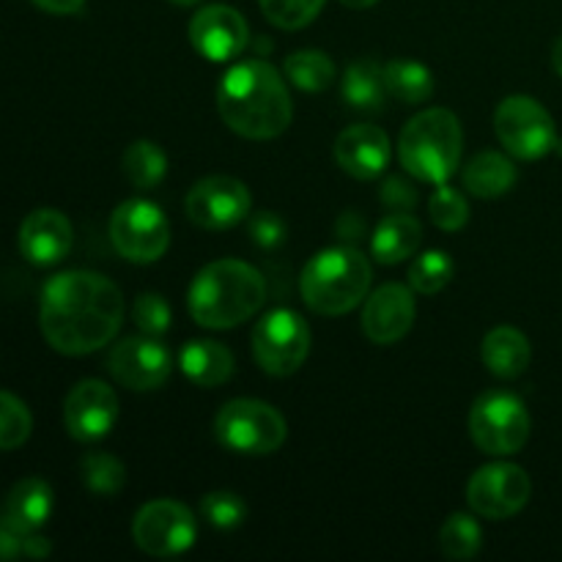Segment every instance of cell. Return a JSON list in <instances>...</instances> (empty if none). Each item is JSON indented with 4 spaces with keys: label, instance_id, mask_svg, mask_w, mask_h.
I'll return each mask as SVG.
<instances>
[{
    "label": "cell",
    "instance_id": "1",
    "mask_svg": "<svg viewBox=\"0 0 562 562\" xmlns=\"http://www.w3.org/2000/svg\"><path fill=\"white\" fill-rule=\"evenodd\" d=\"M124 313V294L113 280L71 269L44 283L38 327L55 351L82 357L104 349L119 335Z\"/></svg>",
    "mask_w": 562,
    "mask_h": 562
},
{
    "label": "cell",
    "instance_id": "2",
    "mask_svg": "<svg viewBox=\"0 0 562 562\" xmlns=\"http://www.w3.org/2000/svg\"><path fill=\"white\" fill-rule=\"evenodd\" d=\"M217 113L231 132L247 140H272L294 119L289 86L269 60H239L217 86Z\"/></svg>",
    "mask_w": 562,
    "mask_h": 562
},
{
    "label": "cell",
    "instance_id": "3",
    "mask_svg": "<svg viewBox=\"0 0 562 562\" xmlns=\"http://www.w3.org/2000/svg\"><path fill=\"white\" fill-rule=\"evenodd\" d=\"M267 302V283L256 267L236 258L212 261L192 278L187 291L190 316L206 329H234Z\"/></svg>",
    "mask_w": 562,
    "mask_h": 562
},
{
    "label": "cell",
    "instance_id": "4",
    "mask_svg": "<svg viewBox=\"0 0 562 562\" xmlns=\"http://www.w3.org/2000/svg\"><path fill=\"white\" fill-rule=\"evenodd\" d=\"M371 280V261L357 247H327L302 269V300L318 316H344L366 300Z\"/></svg>",
    "mask_w": 562,
    "mask_h": 562
},
{
    "label": "cell",
    "instance_id": "5",
    "mask_svg": "<svg viewBox=\"0 0 562 562\" xmlns=\"http://www.w3.org/2000/svg\"><path fill=\"white\" fill-rule=\"evenodd\" d=\"M464 132L445 108H428L406 121L398 137V159L406 173L426 184H445L459 170Z\"/></svg>",
    "mask_w": 562,
    "mask_h": 562
},
{
    "label": "cell",
    "instance_id": "6",
    "mask_svg": "<svg viewBox=\"0 0 562 562\" xmlns=\"http://www.w3.org/2000/svg\"><path fill=\"white\" fill-rule=\"evenodd\" d=\"M214 437L234 453L269 456L285 442L289 423L267 401L234 398L214 417Z\"/></svg>",
    "mask_w": 562,
    "mask_h": 562
},
{
    "label": "cell",
    "instance_id": "7",
    "mask_svg": "<svg viewBox=\"0 0 562 562\" xmlns=\"http://www.w3.org/2000/svg\"><path fill=\"white\" fill-rule=\"evenodd\" d=\"M311 355V327L289 307L269 311L252 329V357L269 376H291Z\"/></svg>",
    "mask_w": 562,
    "mask_h": 562
},
{
    "label": "cell",
    "instance_id": "8",
    "mask_svg": "<svg viewBox=\"0 0 562 562\" xmlns=\"http://www.w3.org/2000/svg\"><path fill=\"white\" fill-rule=\"evenodd\" d=\"M470 434L483 453H519L530 439V412L514 393H486L472 404Z\"/></svg>",
    "mask_w": 562,
    "mask_h": 562
},
{
    "label": "cell",
    "instance_id": "9",
    "mask_svg": "<svg viewBox=\"0 0 562 562\" xmlns=\"http://www.w3.org/2000/svg\"><path fill=\"white\" fill-rule=\"evenodd\" d=\"M494 130L505 151L519 159H541L558 146V130L538 99L514 93L494 110Z\"/></svg>",
    "mask_w": 562,
    "mask_h": 562
},
{
    "label": "cell",
    "instance_id": "10",
    "mask_svg": "<svg viewBox=\"0 0 562 562\" xmlns=\"http://www.w3.org/2000/svg\"><path fill=\"white\" fill-rule=\"evenodd\" d=\"M110 241L132 263H154L168 252L170 225L162 209L143 198L115 206L110 217Z\"/></svg>",
    "mask_w": 562,
    "mask_h": 562
},
{
    "label": "cell",
    "instance_id": "11",
    "mask_svg": "<svg viewBox=\"0 0 562 562\" xmlns=\"http://www.w3.org/2000/svg\"><path fill=\"white\" fill-rule=\"evenodd\" d=\"M132 538L137 549L151 558H173L192 549L198 538V521L187 505L176 499H154L137 510L132 521Z\"/></svg>",
    "mask_w": 562,
    "mask_h": 562
},
{
    "label": "cell",
    "instance_id": "12",
    "mask_svg": "<svg viewBox=\"0 0 562 562\" xmlns=\"http://www.w3.org/2000/svg\"><path fill=\"white\" fill-rule=\"evenodd\" d=\"M530 475H527L519 464L497 461V464L481 467V470L470 477L467 503H470L472 514L475 516L503 521L519 514V510L530 503Z\"/></svg>",
    "mask_w": 562,
    "mask_h": 562
},
{
    "label": "cell",
    "instance_id": "13",
    "mask_svg": "<svg viewBox=\"0 0 562 562\" xmlns=\"http://www.w3.org/2000/svg\"><path fill=\"white\" fill-rule=\"evenodd\" d=\"M187 217L203 231H228L250 214L252 195L234 176H206L187 195Z\"/></svg>",
    "mask_w": 562,
    "mask_h": 562
},
{
    "label": "cell",
    "instance_id": "14",
    "mask_svg": "<svg viewBox=\"0 0 562 562\" xmlns=\"http://www.w3.org/2000/svg\"><path fill=\"white\" fill-rule=\"evenodd\" d=\"M108 368L115 382L135 393L162 387L173 373V357L151 335H135L124 338L110 349Z\"/></svg>",
    "mask_w": 562,
    "mask_h": 562
},
{
    "label": "cell",
    "instance_id": "15",
    "mask_svg": "<svg viewBox=\"0 0 562 562\" xmlns=\"http://www.w3.org/2000/svg\"><path fill=\"white\" fill-rule=\"evenodd\" d=\"M119 420V398L113 387H108L99 379H82L80 384L71 387L64 404V423L66 431L77 442H97L113 431Z\"/></svg>",
    "mask_w": 562,
    "mask_h": 562
},
{
    "label": "cell",
    "instance_id": "16",
    "mask_svg": "<svg viewBox=\"0 0 562 562\" xmlns=\"http://www.w3.org/2000/svg\"><path fill=\"white\" fill-rule=\"evenodd\" d=\"M190 44L212 64L236 58L250 44V27L236 9L223 3L206 5L190 20Z\"/></svg>",
    "mask_w": 562,
    "mask_h": 562
},
{
    "label": "cell",
    "instance_id": "17",
    "mask_svg": "<svg viewBox=\"0 0 562 562\" xmlns=\"http://www.w3.org/2000/svg\"><path fill=\"white\" fill-rule=\"evenodd\" d=\"M417 316L415 294L412 285L401 283H384L382 289L366 296V307H362V333L368 340L379 346L398 344L406 338Z\"/></svg>",
    "mask_w": 562,
    "mask_h": 562
},
{
    "label": "cell",
    "instance_id": "18",
    "mask_svg": "<svg viewBox=\"0 0 562 562\" xmlns=\"http://www.w3.org/2000/svg\"><path fill=\"white\" fill-rule=\"evenodd\" d=\"M75 241L69 217L58 209H36L20 225V252L36 267L64 261Z\"/></svg>",
    "mask_w": 562,
    "mask_h": 562
},
{
    "label": "cell",
    "instance_id": "19",
    "mask_svg": "<svg viewBox=\"0 0 562 562\" xmlns=\"http://www.w3.org/2000/svg\"><path fill=\"white\" fill-rule=\"evenodd\" d=\"M390 137L376 124H355L335 140V159L349 176L371 181L382 176L390 165Z\"/></svg>",
    "mask_w": 562,
    "mask_h": 562
},
{
    "label": "cell",
    "instance_id": "20",
    "mask_svg": "<svg viewBox=\"0 0 562 562\" xmlns=\"http://www.w3.org/2000/svg\"><path fill=\"white\" fill-rule=\"evenodd\" d=\"M53 488L42 477H25V481L14 483V488L5 497V514L3 525L16 530L20 536H31V532L42 530L47 525L49 514H53Z\"/></svg>",
    "mask_w": 562,
    "mask_h": 562
},
{
    "label": "cell",
    "instance_id": "21",
    "mask_svg": "<svg viewBox=\"0 0 562 562\" xmlns=\"http://www.w3.org/2000/svg\"><path fill=\"white\" fill-rule=\"evenodd\" d=\"M423 241V225L409 212H390L382 223L373 228L371 252L379 263H401L417 252Z\"/></svg>",
    "mask_w": 562,
    "mask_h": 562
},
{
    "label": "cell",
    "instance_id": "22",
    "mask_svg": "<svg viewBox=\"0 0 562 562\" xmlns=\"http://www.w3.org/2000/svg\"><path fill=\"white\" fill-rule=\"evenodd\" d=\"M179 368L198 387H217L234 376V355L217 340H190L181 346Z\"/></svg>",
    "mask_w": 562,
    "mask_h": 562
},
{
    "label": "cell",
    "instance_id": "23",
    "mask_svg": "<svg viewBox=\"0 0 562 562\" xmlns=\"http://www.w3.org/2000/svg\"><path fill=\"white\" fill-rule=\"evenodd\" d=\"M483 366L499 379H516L530 366V340L516 327H494L481 344Z\"/></svg>",
    "mask_w": 562,
    "mask_h": 562
},
{
    "label": "cell",
    "instance_id": "24",
    "mask_svg": "<svg viewBox=\"0 0 562 562\" xmlns=\"http://www.w3.org/2000/svg\"><path fill=\"white\" fill-rule=\"evenodd\" d=\"M516 179V165L508 157H503L499 151H483L477 157L470 159V165L461 173L464 181V190L470 195L477 198H499L505 192L514 190Z\"/></svg>",
    "mask_w": 562,
    "mask_h": 562
},
{
    "label": "cell",
    "instance_id": "25",
    "mask_svg": "<svg viewBox=\"0 0 562 562\" xmlns=\"http://www.w3.org/2000/svg\"><path fill=\"white\" fill-rule=\"evenodd\" d=\"M382 71L384 88L401 104H423L434 97L437 80H434V71L426 64H420V60L395 58L384 64Z\"/></svg>",
    "mask_w": 562,
    "mask_h": 562
},
{
    "label": "cell",
    "instance_id": "26",
    "mask_svg": "<svg viewBox=\"0 0 562 562\" xmlns=\"http://www.w3.org/2000/svg\"><path fill=\"white\" fill-rule=\"evenodd\" d=\"M340 93L349 108L357 110H379L384 102V71L373 58H360L344 71Z\"/></svg>",
    "mask_w": 562,
    "mask_h": 562
},
{
    "label": "cell",
    "instance_id": "27",
    "mask_svg": "<svg viewBox=\"0 0 562 562\" xmlns=\"http://www.w3.org/2000/svg\"><path fill=\"white\" fill-rule=\"evenodd\" d=\"M124 176L137 190H154L168 173V154L154 140H135L121 159Z\"/></svg>",
    "mask_w": 562,
    "mask_h": 562
},
{
    "label": "cell",
    "instance_id": "28",
    "mask_svg": "<svg viewBox=\"0 0 562 562\" xmlns=\"http://www.w3.org/2000/svg\"><path fill=\"white\" fill-rule=\"evenodd\" d=\"M283 71L291 86L307 93L324 91L335 80L333 58L327 53H322V49H296V53H291L285 58Z\"/></svg>",
    "mask_w": 562,
    "mask_h": 562
},
{
    "label": "cell",
    "instance_id": "29",
    "mask_svg": "<svg viewBox=\"0 0 562 562\" xmlns=\"http://www.w3.org/2000/svg\"><path fill=\"white\" fill-rule=\"evenodd\" d=\"M483 547V530L472 514H450L439 530V549L448 560H472Z\"/></svg>",
    "mask_w": 562,
    "mask_h": 562
},
{
    "label": "cell",
    "instance_id": "30",
    "mask_svg": "<svg viewBox=\"0 0 562 562\" xmlns=\"http://www.w3.org/2000/svg\"><path fill=\"white\" fill-rule=\"evenodd\" d=\"M453 272H456V263L448 252L426 250V252H420L415 261H412L409 285H412V291H417V294L431 296V294H437V291H442L445 285L453 280Z\"/></svg>",
    "mask_w": 562,
    "mask_h": 562
},
{
    "label": "cell",
    "instance_id": "31",
    "mask_svg": "<svg viewBox=\"0 0 562 562\" xmlns=\"http://www.w3.org/2000/svg\"><path fill=\"white\" fill-rule=\"evenodd\" d=\"M80 475L99 497H115L126 486V467L110 453H88L80 461Z\"/></svg>",
    "mask_w": 562,
    "mask_h": 562
},
{
    "label": "cell",
    "instance_id": "32",
    "mask_svg": "<svg viewBox=\"0 0 562 562\" xmlns=\"http://www.w3.org/2000/svg\"><path fill=\"white\" fill-rule=\"evenodd\" d=\"M33 431L31 409L16 395L0 390V450H16Z\"/></svg>",
    "mask_w": 562,
    "mask_h": 562
},
{
    "label": "cell",
    "instance_id": "33",
    "mask_svg": "<svg viewBox=\"0 0 562 562\" xmlns=\"http://www.w3.org/2000/svg\"><path fill=\"white\" fill-rule=\"evenodd\" d=\"M428 212H431L434 225L448 231V234H456V231H461L470 223V203H467L464 192L450 187L448 181L437 184L431 201H428Z\"/></svg>",
    "mask_w": 562,
    "mask_h": 562
},
{
    "label": "cell",
    "instance_id": "34",
    "mask_svg": "<svg viewBox=\"0 0 562 562\" xmlns=\"http://www.w3.org/2000/svg\"><path fill=\"white\" fill-rule=\"evenodd\" d=\"M258 5L274 27L300 31L322 14L324 0H258Z\"/></svg>",
    "mask_w": 562,
    "mask_h": 562
},
{
    "label": "cell",
    "instance_id": "35",
    "mask_svg": "<svg viewBox=\"0 0 562 562\" xmlns=\"http://www.w3.org/2000/svg\"><path fill=\"white\" fill-rule=\"evenodd\" d=\"M201 516L217 530H234L247 519V505L234 492H209L201 499Z\"/></svg>",
    "mask_w": 562,
    "mask_h": 562
},
{
    "label": "cell",
    "instance_id": "36",
    "mask_svg": "<svg viewBox=\"0 0 562 562\" xmlns=\"http://www.w3.org/2000/svg\"><path fill=\"white\" fill-rule=\"evenodd\" d=\"M132 322L143 335L159 338L170 329V305L157 291H146L132 302Z\"/></svg>",
    "mask_w": 562,
    "mask_h": 562
},
{
    "label": "cell",
    "instance_id": "37",
    "mask_svg": "<svg viewBox=\"0 0 562 562\" xmlns=\"http://www.w3.org/2000/svg\"><path fill=\"white\" fill-rule=\"evenodd\" d=\"M285 236H289V228H285V220L280 214L261 209L250 217V239L261 250H274V247L283 245Z\"/></svg>",
    "mask_w": 562,
    "mask_h": 562
},
{
    "label": "cell",
    "instance_id": "38",
    "mask_svg": "<svg viewBox=\"0 0 562 562\" xmlns=\"http://www.w3.org/2000/svg\"><path fill=\"white\" fill-rule=\"evenodd\" d=\"M382 203L390 212H412L417 203V190L401 176H390L382 187Z\"/></svg>",
    "mask_w": 562,
    "mask_h": 562
},
{
    "label": "cell",
    "instance_id": "39",
    "mask_svg": "<svg viewBox=\"0 0 562 562\" xmlns=\"http://www.w3.org/2000/svg\"><path fill=\"white\" fill-rule=\"evenodd\" d=\"M20 554H25V536L0 521V560H16Z\"/></svg>",
    "mask_w": 562,
    "mask_h": 562
},
{
    "label": "cell",
    "instance_id": "40",
    "mask_svg": "<svg viewBox=\"0 0 562 562\" xmlns=\"http://www.w3.org/2000/svg\"><path fill=\"white\" fill-rule=\"evenodd\" d=\"M31 3L49 11V14H77L86 5V0H31Z\"/></svg>",
    "mask_w": 562,
    "mask_h": 562
},
{
    "label": "cell",
    "instance_id": "41",
    "mask_svg": "<svg viewBox=\"0 0 562 562\" xmlns=\"http://www.w3.org/2000/svg\"><path fill=\"white\" fill-rule=\"evenodd\" d=\"M53 552V547H49L47 538H38L36 532H31V536H25V558H47V554Z\"/></svg>",
    "mask_w": 562,
    "mask_h": 562
},
{
    "label": "cell",
    "instance_id": "42",
    "mask_svg": "<svg viewBox=\"0 0 562 562\" xmlns=\"http://www.w3.org/2000/svg\"><path fill=\"white\" fill-rule=\"evenodd\" d=\"M340 3L346 5V9H355V11H362V9H371V5H376L379 0H340Z\"/></svg>",
    "mask_w": 562,
    "mask_h": 562
},
{
    "label": "cell",
    "instance_id": "43",
    "mask_svg": "<svg viewBox=\"0 0 562 562\" xmlns=\"http://www.w3.org/2000/svg\"><path fill=\"white\" fill-rule=\"evenodd\" d=\"M552 64H554V71L562 77V36L558 38V44H554L552 49Z\"/></svg>",
    "mask_w": 562,
    "mask_h": 562
},
{
    "label": "cell",
    "instance_id": "44",
    "mask_svg": "<svg viewBox=\"0 0 562 562\" xmlns=\"http://www.w3.org/2000/svg\"><path fill=\"white\" fill-rule=\"evenodd\" d=\"M170 3H176V5H195V3H201V0H170Z\"/></svg>",
    "mask_w": 562,
    "mask_h": 562
}]
</instances>
